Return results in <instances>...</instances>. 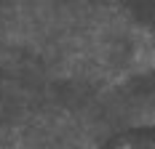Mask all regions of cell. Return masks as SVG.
Segmentation results:
<instances>
[{
    "instance_id": "obj_1",
    "label": "cell",
    "mask_w": 155,
    "mask_h": 149,
    "mask_svg": "<svg viewBox=\"0 0 155 149\" xmlns=\"http://www.w3.org/2000/svg\"><path fill=\"white\" fill-rule=\"evenodd\" d=\"M0 149H155V0H0Z\"/></svg>"
}]
</instances>
